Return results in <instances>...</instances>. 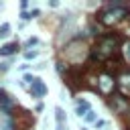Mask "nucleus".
<instances>
[{"instance_id":"obj_1","label":"nucleus","mask_w":130,"mask_h":130,"mask_svg":"<svg viewBox=\"0 0 130 130\" xmlns=\"http://www.w3.org/2000/svg\"><path fill=\"white\" fill-rule=\"evenodd\" d=\"M118 37L116 35H106V37H100V41H98V45L93 47V51H91V59H95V61H104V59H108L116 49H118Z\"/></svg>"},{"instance_id":"obj_2","label":"nucleus","mask_w":130,"mask_h":130,"mask_svg":"<svg viewBox=\"0 0 130 130\" xmlns=\"http://www.w3.org/2000/svg\"><path fill=\"white\" fill-rule=\"evenodd\" d=\"M126 16V6H122V4H108L102 12H100V22H104V24H114V22H118L120 18H124Z\"/></svg>"},{"instance_id":"obj_3","label":"nucleus","mask_w":130,"mask_h":130,"mask_svg":"<svg viewBox=\"0 0 130 130\" xmlns=\"http://www.w3.org/2000/svg\"><path fill=\"white\" fill-rule=\"evenodd\" d=\"M14 108V100L0 89V114H10V110Z\"/></svg>"},{"instance_id":"obj_4","label":"nucleus","mask_w":130,"mask_h":130,"mask_svg":"<svg viewBox=\"0 0 130 130\" xmlns=\"http://www.w3.org/2000/svg\"><path fill=\"white\" fill-rule=\"evenodd\" d=\"M30 93H32V98H43V95H47V85H45L41 79H37V81L30 85Z\"/></svg>"},{"instance_id":"obj_5","label":"nucleus","mask_w":130,"mask_h":130,"mask_svg":"<svg viewBox=\"0 0 130 130\" xmlns=\"http://www.w3.org/2000/svg\"><path fill=\"white\" fill-rule=\"evenodd\" d=\"M112 87H114V79H112L110 75H102V77H100V89H102L104 93H110Z\"/></svg>"},{"instance_id":"obj_6","label":"nucleus","mask_w":130,"mask_h":130,"mask_svg":"<svg viewBox=\"0 0 130 130\" xmlns=\"http://www.w3.org/2000/svg\"><path fill=\"white\" fill-rule=\"evenodd\" d=\"M120 89L124 95H130V71L120 75Z\"/></svg>"},{"instance_id":"obj_7","label":"nucleus","mask_w":130,"mask_h":130,"mask_svg":"<svg viewBox=\"0 0 130 130\" xmlns=\"http://www.w3.org/2000/svg\"><path fill=\"white\" fill-rule=\"evenodd\" d=\"M0 130H14V120L10 114H0Z\"/></svg>"},{"instance_id":"obj_8","label":"nucleus","mask_w":130,"mask_h":130,"mask_svg":"<svg viewBox=\"0 0 130 130\" xmlns=\"http://www.w3.org/2000/svg\"><path fill=\"white\" fill-rule=\"evenodd\" d=\"M16 51H18V43H6V45L0 47V57H8Z\"/></svg>"},{"instance_id":"obj_9","label":"nucleus","mask_w":130,"mask_h":130,"mask_svg":"<svg viewBox=\"0 0 130 130\" xmlns=\"http://www.w3.org/2000/svg\"><path fill=\"white\" fill-rule=\"evenodd\" d=\"M110 104H112V108H114L116 112H122V110H126V102L122 100V95H114V98L110 100Z\"/></svg>"},{"instance_id":"obj_10","label":"nucleus","mask_w":130,"mask_h":130,"mask_svg":"<svg viewBox=\"0 0 130 130\" xmlns=\"http://www.w3.org/2000/svg\"><path fill=\"white\" fill-rule=\"evenodd\" d=\"M89 110H91V108H89V104H87V102H83V100H79V102H77V106H75L77 116H83V118H85V114H87Z\"/></svg>"},{"instance_id":"obj_11","label":"nucleus","mask_w":130,"mask_h":130,"mask_svg":"<svg viewBox=\"0 0 130 130\" xmlns=\"http://www.w3.org/2000/svg\"><path fill=\"white\" fill-rule=\"evenodd\" d=\"M55 118H57V126H63V122H65V112H63V108H55Z\"/></svg>"},{"instance_id":"obj_12","label":"nucleus","mask_w":130,"mask_h":130,"mask_svg":"<svg viewBox=\"0 0 130 130\" xmlns=\"http://www.w3.org/2000/svg\"><path fill=\"white\" fill-rule=\"evenodd\" d=\"M8 35H10V24H8V22L0 24V39H4V37H8Z\"/></svg>"},{"instance_id":"obj_13","label":"nucleus","mask_w":130,"mask_h":130,"mask_svg":"<svg viewBox=\"0 0 130 130\" xmlns=\"http://www.w3.org/2000/svg\"><path fill=\"white\" fill-rule=\"evenodd\" d=\"M83 120H85V122H95V120H98V116H95V112H93V110H89V112L85 114V118H83Z\"/></svg>"},{"instance_id":"obj_14","label":"nucleus","mask_w":130,"mask_h":130,"mask_svg":"<svg viewBox=\"0 0 130 130\" xmlns=\"http://www.w3.org/2000/svg\"><path fill=\"white\" fill-rule=\"evenodd\" d=\"M22 81H26V83H30V85H32V83L37 81V77H32L30 73H24V77H22Z\"/></svg>"},{"instance_id":"obj_15","label":"nucleus","mask_w":130,"mask_h":130,"mask_svg":"<svg viewBox=\"0 0 130 130\" xmlns=\"http://www.w3.org/2000/svg\"><path fill=\"white\" fill-rule=\"evenodd\" d=\"M37 55H39L37 51H26V53H24V59H26V61H30V59H35Z\"/></svg>"},{"instance_id":"obj_16","label":"nucleus","mask_w":130,"mask_h":130,"mask_svg":"<svg viewBox=\"0 0 130 130\" xmlns=\"http://www.w3.org/2000/svg\"><path fill=\"white\" fill-rule=\"evenodd\" d=\"M37 43H39V39H37V37H30V39L24 43V47H32V45H37Z\"/></svg>"},{"instance_id":"obj_17","label":"nucleus","mask_w":130,"mask_h":130,"mask_svg":"<svg viewBox=\"0 0 130 130\" xmlns=\"http://www.w3.org/2000/svg\"><path fill=\"white\" fill-rule=\"evenodd\" d=\"M10 69V61H4V63H0V73H4V71H8Z\"/></svg>"},{"instance_id":"obj_18","label":"nucleus","mask_w":130,"mask_h":130,"mask_svg":"<svg viewBox=\"0 0 130 130\" xmlns=\"http://www.w3.org/2000/svg\"><path fill=\"white\" fill-rule=\"evenodd\" d=\"M124 53H126V59L130 61V41L126 43V49H124Z\"/></svg>"},{"instance_id":"obj_19","label":"nucleus","mask_w":130,"mask_h":130,"mask_svg":"<svg viewBox=\"0 0 130 130\" xmlns=\"http://www.w3.org/2000/svg\"><path fill=\"white\" fill-rule=\"evenodd\" d=\"M95 126H98V128H102V126H106V122H104V120H98V122H95Z\"/></svg>"}]
</instances>
